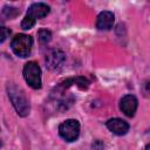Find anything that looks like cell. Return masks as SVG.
<instances>
[{"label":"cell","mask_w":150,"mask_h":150,"mask_svg":"<svg viewBox=\"0 0 150 150\" xmlns=\"http://www.w3.org/2000/svg\"><path fill=\"white\" fill-rule=\"evenodd\" d=\"M19 13H20V11H19L18 8H15V7H8V6H5L4 9H2V14H4L6 18H9V19L15 18Z\"/></svg>","instance_id":"obj_12"},{"label":"cell","mask_w":150,"mask_h":150,"mask_svg":"<svg viewBox=\"0 0 150 150\" xmlns=\"http://www.w3.org/2000/svg\"><path fill=\"white\" fill-rule=\"evenodd\" d=\"M49 11H50V8L48 5H46L43 2H36V4H33L28 8V12L26 15L36 21V19H41V18L47 16Z\"/></svg>","instance_id":"obj_7"},{"label":"cell","mask_w":150,"mask_h":150,"mask_svg":"<svg viewBox=\"0 0 150 150\" xmlns=\"http://www.w3.org/2000/svg\"><path fill=\"white\" fill-rule=\"evenodd\" d=\"M11 47L15 55L20 57H27L30 54L33 47V39L32 36L26 34H18L13 38L11 42Z\"/></svg>","instance_id":"obj_2"},{"label":"cell","mask_w":150,"mask_h":150,"mask_svg":"<svg viewBox=\"0 0 150 150\" xmlns=\"http://www.w3.org/2000/svg\"><path fill=\"white\" fill-rule=\"evenodd\" d=\"M66 61V54L61 49H50L46 54V64L49 69L56 70L62 67Z\"/></svg>","instance_id":"obj_5"},{"label":"cell","mask_w":150,"mask_h":150,"mask_svg":"<svg viewBox=\"0 0 150 150\" xmlns=\"http://www.w3.org/2000/svg\"><path fill=\"white\" fill-rule=\"evenodd\" d=\"M23 77L33 89L41 88V69L35 61L27 62L23 67Z\"/></svg>","instance_id":"obj_3"},{"label":"cell","mask_w":150,"mask_h":150,"mask_svg":"<svg viewBox=\"0 0 150 150\" xmlns=\"http://www.w3.org/2000/svg\"><path fill=\"white\" fill-rule=\"evenodd\" d=\"M9 34H11V30L2 26V27L0 28V41L4 42V41L9 36Z\"/></svg>","instance_id":"obj_14"},{"label":"cell","mask_w":150,"mask_h":150,"mask_svg":"<svg viewBox=\"0 0 150 150\" xmlns=\"http://www.w3.org/2000/svg\"><path fill=\"white\" fill-rule=\"evenodd\" d=\"M145 89H146L148 93H150V82H148V83L145 84Z\"/></svg>","instance_id":"obj_16"},{"label":"cell","mask_w":150,"mask_h":150,"mask_svg":"<svg viewBox=\"0 0 150 150\" xmlns=\"http://www.w3.org/2000/svg\"><path fill=\"white\" fill-rule=\"evenodd\" d=\"M145 150H150V144H148V145H146V148H145Z\"/></svg>","instance_id":"obj_17"},{"label":"cell","mask_w":150,"mask_h":150,"mask_svg":"<svg viewBox=\"0 0 150 150\" xmlns=\"http://www.w3.org/2000/svg\"><path fill=\"white\" fill-rule=\"evenodd\" d=\"M137 98L134 95H125L120 102V108L122 112H124L127 116L132 117L137 110Z\"/></svg>","instance_id":"obj_6"},{"label":"cell","mask_w":150,"mask_h":150,"mask_svg":"<svg viewBox=\"0 0 150 150\" xmlns=\"http://www.w3.org/2000/svg\"><path fill=\"white\" fill-rule=\"evenodd\" d=\"M93 148H94L95 150H103V149H104V145H103V143H102L101 141H96V142L93 144Z\"/></svg>","instance_id":"obj_15"},{"label":"cell","mask_w":150,"mask_h":150,"mask_svg":"<svg viewBox=\"0 0 150 150\" xmlns=\"http://www.w3.org/2000/svg\"><path fill=\"white\" fill-rule=\"evenodd\" d=\"M60 136L67 142H74L80 135V123L76 120H66L59 127Z\"/></svg>","instance_id":"obj_4"},{"label":"cell","mask_w":150,"mask_h":150,"mask_svg":"<svg viewBox=\"0 0 150 150\" xmlns=\"http://www.w3.org/2000/svg\"><path fill=\"white\" fill-rule=\"evenodd\" d=\"M7 93H8V97L11 100L13 107L15 108L16 112L22 117L27 116L30 111V105H29V102H28L25 93L22 91V89L15 84H8Z\"/></svg>","instance_id":"obj_1"},{"label":"cell","mask_w":150,"mask_h":150,"mask_svg":"<svg viewBox=\"0 0 150 150\" xmlns=\"http://www.w3.org/2000/svg\"><path fill=\"white\" fill-rule=\"evenodd\" d=\"M73 84H76L80 87V89L82 90H86L88 89L89 87V81L86 79V77H82V76H77V77H71V79H68L66 81H63L59 87L57 89H61V90H64V89H68L70 86Z\"/></svg>","instance_id":"obj_10"},{"label":"cell","mask_w":150,"mask_h":150,"mask_svg":"<svg viewBox=\"0 0 150 150\" xmlns=\"http://www.w3.org/2000/svg\"><path fill=\"white\" fill-rule=\"evenodd\" d=\"M115 21V16L112 14V12L109 11H103L98 14L97 20H96V27L100 30H109L112 28Z\"/></svg>","instance_id":"obj_8"},{"label":"cell","mask_w":150,"mask_h":150,"mask_svg":"<svg viewBox=\"0 0 150 150\" xmlns=\"http://www.w3.org/2000/svg\"><path fill=\"white\" fill-rule=\"evenodd\" d=\"M35 25V20H33L32 18H29V16H25L23 18V20L21 21V28L22 29H30L33 26Z\"/></svg>","instance_id":"obj_13"},{"label":"cell","mask_w":150,"mask_h":150,"mask_svg":"<svg viewBox=\"0 0 150 150\" xmlns=\"http://www.w3.org/2000/svg\"><path fill=\"white\" fill-rule=\"evenodd\" d=\"M38 36H39V41L42 45H47L52 40V33L48 29H45V28H42V29L39 30Z\"/></svg>","instance_id":"obj_11"},{"label":"cell","mask_w":150,"mask_h":150,"mask_svg":"<svg viewBox=\"0 0 150 150\" xmlns=\"http://www.w3.org/2000/svg\"><path fill=\"white\" fill-rule=\"evenodd\" d=\"M107 128L115 135L122 136L129 131V124L121 118H110L107 122Z\"/></svg>","instance_id":"obj_9"}]
</instances>
